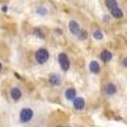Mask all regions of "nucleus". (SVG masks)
Instances as JSON below:
<instances>
[{
	"label": "nucleus",
	"instance_id": "f257e3e1",
	"mask_svg": "<svg viewBox=\"0 0 127 127\" xmlns=\"http://www.w3.org/2000/svg\"><path fill=\"white\" fill-rule=\"evenodd\" d=\"M33 117H34V112L29 107H24L19 112V122L23 123V125L31 123L32 121H33Z\"/></svg>",
	"mask_w": 127,
	"mask_h": 127
},
{
	"label": "nucleus",
	"instance_id": "f03ea898",
	"mask_svg": "<svg viewBox=\"0 0 127 127\" xmlns=\"http://www.w3.org/2000/svg\"><path fill=\"white\" fill-rule=\"evenodd\" d=\"M50 59V54L46 48H39L37 52H36V61L39 64V65H43L46 64Z\"/></svg>",
	"mask_w": 127,
	"mask_h": 127
},
{
	"label": "nucleus",
	"instance_id": "7ed1b4c3",
	"mask_svg": "<svg viewBox=\"0 0 127 127\" xmlns=\"http://www.w3.org/2000/svg\"><path fill=\"white\" fill-rule=\"evenodd\" d=\"M57 60H59V64H60L61 69H62L64 71H67L69 67H70V61H69L67 55H66V54H60L59 57H57Z\"/></svg>",
	"mask_w": 127,
	"mask_h": 127
},
{
	"label": "nucleus",
	"instance_id": "20e7f679",
	"mask_svg": "<svg viewBox=\"0 0 127 127\" xmlns=\"http://www.w3.org/2000/svg\"><path fill=\"white\" fill-rule=\"evenodd\" d=\"M22 95H23V93H22V90H20V88L14 87V88L10 89V97H12V99H13V100L18 102L20 98H22Z\"/></svg>",
	"mask_w": 127,
	"mask_h": 127
},
{
	"label": "nucleus",
	"instance_id": "39448f33",
	"mask_svg": "<svg viewBox=\"0 0 127 127\" xmlns=\"http://www.w3.org/2000/svg\"><path fill=\"white\" fill-rule=\"evenodd\" d=\"M72 103H74V108H75L76 111H81V109H84V107H85V100H84L83 97H76L72 100Z\"/></svg>",
	"mask_w": 127,
	"mask_h": 127
},
{
	"label": "nucleus",
	"instance_id": "423d86ee",
	"mask_svg": "<svg viewBox=\"0 0 127 127\" xmlns=\"http://www.w3.org/2000/svg\"><path fill=\"white\" fill-rule=\"evenodd\" d=\"M48 81H50V84L52 87H59L61 84V76L59 75V74H50Z\"/></svg>",
	"mask_w": 127,
	"mask_h": 127
},
{
	"label": "nucleus",
	"instance_id": "0eeeda50",
	"mask_svg": "<svg viewBox=\"0 0 127 127\" xmlns=\"http://www.w3.org/2000/svg\"><path fill=\"white\" fill-rule=\"evenodd\" d=\"M69 29H70L71 33L75 34V36H78L79 32L81 31L80 29V26H79V23L76 22V20H70V22H69Z\"/></svg>",
	"mask_w": 127,
	"mask_h": 127
},
{
	"label": "nucleus",
	"instance_id": "6e6552de",
	"mask_svg": "<svg viewBox=\"0 0 127 127\" xmlns=\"http://www.w3.org/2000/svg\"><path fill=\"white\" fill-rule=\"evenodd\" d=\"M76 97H78V95H76V90L74 88H67L65 90V98L67 100H74Z\"/></svg>",
	"mask_w": 127,
	"mask_h": 127
},
{
	"label": "nucleus",
	"instance_id": "1a4fd4ad",
	"mask_svg": "<svg viewBox=\"0 0 127 127\" xmlns=\"http://www.w3.org/2000/svg\"><path fill=\"white\" fill-rule=\"evenodd\" d=\"M104 92H105L107 95H113V94L117 93V87H116L114 84L109 83V84H107V85L104 87Z\"/></svg>",
	"mask_w": 127,
	"mask_h": 127
},
{
	"label": "nucleus",
	"instance_id": "9d476101",
	"mask_svg": "<svg viewBox=\"0 0 127 127\" xmlns=\"http://www.w3.org/2000/svg\"><path fill=\"white\" fill-rule=\"evenodd\" d=\"M89 70H90L93 74H99V71H100L99 62H98V61H92V62L89 64Z\"/></svg>",
	"mask_w": 127,
	"mask_h": 127
},
{
	"label": "nucleus",
	"instance_id": "9b49d317",
	"mask_svg": "<svg viewBox=\"0 0 127 127\" xmlns=\"http://www.w3.org/2000/svg\"><path fill=\"white\" fill-rule=\"evenodd\" d=\"M109 12H111V15H112L113 18H116V19H121V18L123 17V12L120 9V6H117V8H114V9L109 10Z\"/></svg>",
	"mask_w": 127,
	"mask_h": 127
},
{
	"label": "nucleus",
	"instance_id": "f8f14e48",
	"mask_svg": "<svg viewBox=\"0 0 127 127\" xmlns=\"http://www.w3.org/2000/svg\"><path fill=\"white\" fill-rule=\"evenodd\" d=\"M100 59H102V61H104V62H109V61L112 60V52H109L108 50L102 51V54H100Z\"/></svg>",
	"mask_w": 127,
	"mask_h": 127
},
{
	"label": "nucleus",
	"instance_id": "ddd939ff",
	"mask_svg": "<svg viewBox=\"0 0 127 127\" xmlns=\"http://www.w3.org/2000/svg\"><path fill=\"white\" fill-rule=\"evenodd\" d=\"M105 6L109 10H112V9L118 6V3H117V0H105Z\"/></svg>",
	"mask_w": 127,
	"mask_h": 127
},
{
	"label": "nucleus",
	"instance_id": "4468645a",
	"mask_svg": "<svg viewBox=\"0 0 127 127\" xmlns=\"http://www.w3.org/2000/svg\"><path fill=\"white\" fill-rule=\"evenodd\" d=\"M33 33L37 36V37H39V38H42V39H43L45 38V33H43V32H42L39 28H34L33 29Z\"/></svg>",
	"mask_w": 127,
	"mask_h": 127
},
{
	"label": "nucleus",
	"instance_id": "2eb2a0df",
	"mask_svg": "<svg viewBox=\"0 0 127 127\" xmlns=\"http://www.w3.org/2000/svg\"><path fill=\"white\" fill-rule=\"evenodd\" d=\"M93 37L95 38V39H103V33H102V32L100 31H94L93 32Z\"/></svg>",
	"mask_w": 127,
	"mask_h": 127
},
{
	"label": "nucleus",
	"instance_id": "dca6fc26",
	"mask_svg": "<svg viewBox=\"0 0 127 127\" xmlns=\"http://www.w3.org/2000/svg\"><path fill=\"white\" fill-rule=\"evenodd\" d=\"M36 12H37L38 15H46V14H47V9H46L45 6H39Z\"/></svg>",
	"mask_w": 127,
	"mask_h": 127
},
{
	"label": "nucleus",
	"instance_id": "f3484780",
	"mask_svg": "<svg viewBox=\"0 0 127 127\" xmlns=\"http://www.w3.org/2000/svg\"><path fill=\"white\" fill-rule=\"evenodd\" d=\"M87 36H88V33H87V31H80L79 32V34H78V37H79V39H81V41H84V39H87Z\"/></svg>",
	"mask_w": 127,
	"mask_h": 127
},
{
	"label": "nucleus",
	"instance_id": "a211bd4d",
	"mask_svg": "<svg viewBox=\"0 0 127 127\" xmlns=\"http://www.w3.org/2000/svg\"><path fill=\"white\" fill-rule=\"evenodd\" d=\"M122 65H123V66H125V67H127V57H126V59H123V60H122Z\"/></svg>",
	"mask_w": 127,
	"mask_h": 127
},
{
	"label": "nucleus",
	"instance_id": "6ab92c4d",
	"mask_svg": "<svg viewBox=\"0 0 127 127\" xmlns=\"http://www.w3.org/2000/svg\"><path fill=\"white\" fill-rule=\"evenodd\" d=\"M1 69H3V64L0 62V72H1Z\"/></svg>",
	"mask_w": 127,
	"mask_h": 127
}]
</instances>
